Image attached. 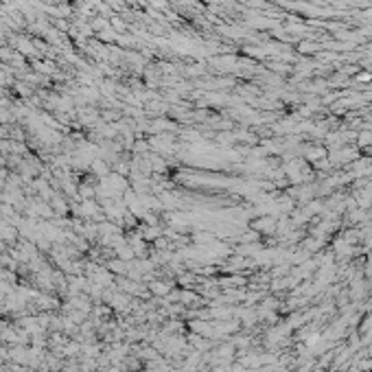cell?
<instances>
[{"instance_id":"2","label":"cell","mask_w":372,"mask_h":372,"mask_svg":"<svg viewBox=\"0 0 372 372\" xmlns=\"http://www.w3.org/2000/svg\"><path fill=\"white\" fill-rule=\"evenodd\" d=\"M107 270L112 274H125L127 276V261H109Z\"/></svg>"},{"instance_id":"3","label":"cell","mask_w":372,"mask_h":372,"mask_svg":"<svg viewBox=\"0 0 372 372\" xmlns=\"http://www.w3.org/2000/svg\"><path fill=\"white\" fill-rule=\"evenodd\" d=\"M359 142H361V144H370V142H372V134H363V136H359Z\"/></svg>"},{"instance_id":"1","label":"cell","mask_w":372,"mask_h":372,"mask_svg":"<svg viewBox=\"0 0 372 372\" xmlns=\"http://www.w3.org/2000/svg\"><path fill=\"white\" fill-rule=\"evenodd\" d=\"M149 289H151V293H156V295H167L171 291V285L169 282H160V280H151Z\"/></svg>"}]
</instances>
